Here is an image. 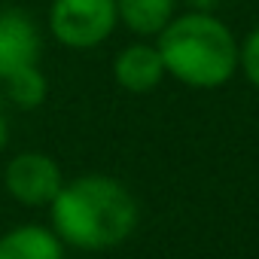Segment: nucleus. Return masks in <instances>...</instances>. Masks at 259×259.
<instances>
[{
    "label": "nucleus",
    "instance_id": "obj_2",
    "mask_svg": "<svg viewBox=\"0 0 259 259\" xmlns=\"http://www.w3.org/2000/svg\"><path fill=\"white\" fill-rule=\"evenodd\" d=\"M156 37L165 73L189 89H220L238 70V40L210 13L192 10L177 16Z\"/></svg>",
    "mask_w": 259,
    "mask_h": 259
},
{
    "label": "nucleus",
    "instance_id": "obj_9",
    "mask_svg": "<svg viewBox=\"0 0 259 259\" xmlns=\"http://www.w3.org/2000/svg\"><path fill=\"white\" fill-rule=\"evenodd\" d=\"M7 92H10V98L16 101V107L34 110V107H40V104L46 101L49 85H46L43 70H31V73H25V76H19V79L7 82Z\"/></svg>",
    "mask_w": 259,
    "mask_h": 259
},
{
    "label": "nucleus",
    "instance_id": "obj_7",
    "mask_svg": "<svg viewBox=\"0 0 259 259\" xmlns=\"http://www.w3.org/2000/svg\"><path fill=\"white\" fill-rule=\"evenodd\" d=\"M0 259H64V244L52 229L28 223L0 238Z\"/></svg>",
    "mask_w": 259,
    "mask_h": 259
},
{
    "label": "nucleus",
    "instance_id": "obj_8",
    "mask_svg": "<svg viewBox=\"0 0 259 259\" xmlns=\"http://www.w3.org/2000/svg\"><path fill=\"white\" fill-rule=\"evenodd\" d=\"M174 7L177 0H116V16L128 31L153 37L174 19Z\"/></svg>",
    "mask_w": 259,
    "mask_h": 259
},
{
    "label": "nucleus",
    "instance_id": "obj_1",
    "mask_svg": "<svg viewBox=\"0 0 259 259\" xmlns=\"http://www.w3.org/2000/svg\"><path fill=\"white\" fill-rule=\"evenodd\" d=\"M49 213L61 244L89 253L119 247L138 226L135 195L107 174H82L64 183L52 198Z\"/></svg>",
    "mask_w": 259,
    "mask_h": 259
},
{
    "label": "nucleus",
    "instance_id": "obj_11",
    "mask_svg": "<svg viewBox=\"0 0 259 259\" xmlns=\"http://www.w3.org/2000/svg\"><path fill=\"white\" fill-rule=\"evenodd\" d=\"M7 144H10V125H7L4 113H0V153L7 150Z\"/></svg>",
    "mask_w": 259,
    "mask_h": 259
},
{
    "label": "nucleus",
    "instance_id": "obj_3",
    "mask_svg": "<svg viewBox=\"0 0 259 259\" xmlns=\"http://www.w3.org/2000/svg\"><path fill=\"white\" fill-rule=\"evenodd\" d=\"M116 22V0H52L49 7V31L67 49L101 46Z\"/></svg>",
    "mask_w": 259,
    "mask_h": 259
},
{
    "label": "nucleus",
    "instance_id": "obj_12",
    "mask_svg": "<svg viewBox=\"0 0 259 259\" xmlns=\"http://www.w3.org/2000/svg\"><path fill=\"white\" fill-rule=\"evenodd\" d=\"M189 4H192L195 10H201V13H207V10H210V7L217 4V0H189Z\"/></svg>",
    "mask_w": 259,
    "mask_h": 259
},
{
    "label": "nucleus",
    "instance_id": "obj_4",
    "mask_svg": "<svg viewBox=\"0 0 259 259\" xmlns=\"http://www.w3.org/2000/svg\"><path fill=\"white\" fill-rule=\"evenodd\" d=\"M4 186L25 207H49L58 189L64 186V177L58 162L46 153H19L7 165Z\"/></svg>",
    "mask_w": 259,
    "mask_h": 259
},
{
    "label": "nucleus",
    "instance_id": "obj_5",
    "mask_svg": "<svg viewBox=\"0 0 259 259\" xmlns=\"http://www.w3.org/2000/svg\"><path fill=\"white\" fill-rule=\"evenodd\" d=\"M43 37L34 19L22 10L0 13V79L13 82L31 70H40Z\"/></svg>",
    "mask_w": 259,
    "mask_h": 259
},
{
    "label": "nucleus",
    "instance_id": "obj_10",
    "mask_svg": "<svg viewBox=\"0 0 259 259\" xmlns=\"http://www.w3.org/2000/svg\"><path fill=\"white\" fill-rule=\"evenodd\" d=\"M238 67H244V76L259 89V28L250 31L244 46H238Z\"/></svg>",
    "mask_w": 259,
    "mask_h": 259
},
{
    "label": "nucleus",
    "instance_id": "obj_6",
    "mask_svg": "<svg viewBox=\"0 0 259 259\" xmlns=\"http://www.w3.org/2000/svg\"><path fill=\"white\" fill-rule=\"evenodd\" d=\"M113 76L125 92H153L168 73L162 64V55L156 46L150 43H135V46H125L116 61H113Z\"/></svg>",
    "mask_w": 259,
    "mask_h": 259
}]
</instances>
